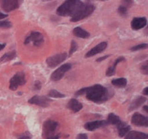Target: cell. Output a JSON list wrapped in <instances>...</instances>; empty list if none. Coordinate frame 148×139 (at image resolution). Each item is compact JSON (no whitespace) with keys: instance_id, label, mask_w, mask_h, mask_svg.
<instances>
[{"instance_id":"6da1fadb","label":"cell","mask_w":148,"mask_h":139,"mask_svg":"<svg viewBox=\"0 0 148 139\" xmlns=\"http://www.w3.org/2000/svg\"><path fill=\"white\" fill-rule=\"evenodd\" d=\"M87 99L96 103H102L111 98L109 91L100 84H96L92 86L86 87V94Z\"/></svg>"},{"instance_id":"7a4b0ae2","label":"cell","mask_w":148,"mask_h":139,"mask_svg":"<svg viewBox=\"0 0 148 139\" xmlns=\"http://www.w3.org/2000/svg\"><path fill=\"white\" fill-rule=\"evenodd\" d=\"M82 2L78 0H68L65 1L57 10V14L59 16H71L75 14L76 11L82 5Z\"/></svg>"},{"instance_id":"3957f363","label":"cell","mask_w":148,"mask_h":139,"mask_svg":"<svg viewBox=\"0 0 148 139\" xmlns=\"http://www.w3.org/2000/svg\"><path fill=\"white\" fill-rule=\"evenodd\" d=\"M95 10V6L91 3H82L80 8L76 11V13L71 18V21L77 22L83 20L89 15H91Z\"/></svg>"},{"instance_id":"277c9868","label":"cell","mask_w":148,"mask_h":139,"mask_svg":"<svg viewBox=\"0 0 148 139\" xmlns=\"http://www.w3.org/2000/svg\"><path fill=\"white\" fill-rule=\"evenodd\" d=\"M26 83V78L24 72H19L11 78L10 80V89L11 91H16L20 86Z\"/></svg>"},{"instance_id":"5b68a950","label":"cell","mask_w":148,"mask_h":139,"mask_svg":"<svg viewBox=\"0 0 148 139\" xmlns=\"http://www.w3.org/2000/svg\"><path fill=\"white\" fill-rule=\"evenodd\" d=\"M67 57V53H60V54H55L53 56H51L46 59V64L49 68H54L61 64L63 62H64Z\"/></svg>"},{"instance_id":"8992f818","label":"cell","mask_w":148,"mask_h":139,"mask_svg":"<svg viewBox=\"0 0 148 139\" xmlns=\"http://www.w3.org/2000/svg\"><path fill=\"white\" fill-rule=\"evenodd\" d=\"M43 42H44V38L42 33L38 32H32L25 39L24 44H29L30 43H33L35 46H39L42 44Z\"/></svg>"},{"instance_id":"52a82bcc","label":"cell","mask_w":148,"mask_h":139,"mask_svg":"<svg viewBox=\"0 0 148 139\" xmlns=\"http://www.w3.org/2000/svg\"><path fill=\"white\" fill-rule=\"evenodd\" d=\"M71 68V64H64L55 70L51 75V80L53 81H58L65 75V73Z\"/></svg>"},{"instance_id":"ba28073f","label":"cell","mask_w":148,"mask_h":139,"mask_svg":"<svg viewBox=\"0 0 148 139\" xmlns=\"http://www.w3.org/2000/svg\"><path fill=\"white\" fill-rule=\"evenodd\" d=\"M58 123L54 120H47L43 124V134L47 138L52 136V134L57 130Z\"/></svg>"},{"instance_id":"9c48e42d","label":"cell","mask_w":148,"mask_h":139,"mask_svg":"<svg viewBox=\"0 0 148 139\" xmlns=\"http://www.w3.org/2000/svg\"><path fill=\"white\" fill-rule=\"evenodd\" d=\"M0 6L5 12H10L19 7V1L16 0H2Z\"/></svg>"},{"instance_id":"30bf717a","label":"cell","mask_w":148,"mask_h":139,"mask_svg":"<svg viewBox=\"0 0 148 139\" xmlns=\"http://www.w3.org/2000/svg\"><path fill=\"white\" fill-rule=\"evenodd\" d=\"M49 102H51V99L46 96H38V95L32 97L28 101V103L30 104H36L41 107H47L49 104Z\"/></svg>"},{"instance_id":"8fae6325","label":"cell","mask_w":148,"mask_h":139,"mask_svg":"<svg viewBox=\"0 0 148 139\" xmlns=\"http://www.w3.org/2000/svg\"><path fill=\"white\" fill-rule=\"evenodd\" d=\"M132 123L138 127H147L148 119L140 113H135L132 117Z\"/></svg>"},{"instance_id":"7c38bea8","label":"cell","mask_w":148,"mask_h":139,"mask_svg":"<svg viewBox=\"0 0 148 139\" xmlns=\"http://www.w3.org/2000/svg\"><path fill=\"white\" fill-rule=\"evenodd\" d=\"M107 46H108V43L106 42H102V43H99L98 45H97L93 48L91 49L88 53H86V57H90L94 56L96 54H100L103 50H105Z\"/></svg>"},{"instance_id":"4fadbf2b","label":"cell","mask_w":148,"mask_h":139,"mask_svg":"<svg viewBox=\"0 0 148 139\" xmlns=\"http://www.w3.org/2000/svg\"><path fill=\"white\" fill-rule=\"evenodd\" d=\"M147 21L146 17H135L131 22V27L133 30H139L147 25Z\"/></svg>"},{"instance_id":"5bb4252c","label":"cell","mask_w":148,"mask_h":139,"mask_svg":"<svg viewBox=\"0 0 148 139\" xmlns=\"http://www.w3.org/2000/svg\"><path fill=\"white\" fill-rule=\"evenodd\" d=\"M107 125V122L104 120H97L92 121V122H88L84 125V127L89 131H92L97 130V129L104 127Z\"/></svg>"},{"instance_id":"9a60e30c","label":"cell","mask_w":148,"mask_h":139,"mask_svg":"<svg viewBox=\"0 0 148 139\" xmlns=\"http://www.w3.org/2000/svg\"><path fill=\"white\" fill-rule=\"evenodd\" d=\"M148 135L145 133L140 132V131H129L125 135V139H147Z\"/></svg>"},{"instance_id":"2e32d148","label":"cell","mask_w":148,"mask_h":139,"mask_svg":"<svg viewBox=\"0 0 148 139\" xmlns=\"http://www.w3.org/2000/svg\"><path fill=\"white\" fill-rule=\"evenodd\" d=\"M82 107H83L82 104L81 102H78V100L75 98L71 99L69 102H68V104H67V108L70 109L73 112H79L82 109Z\"/></svg>"},{"instance_id":"e0dca14e","label":"cell","mask_w":148,"mask_h":139,"mask_svg":"<svg viewBox=\"0 0 148 139\" xmlns=\"http://www.w3.org/2000/svg\"><path fill=\"white\" fill-rule=\"evenodd\" d=\"M117 127H118V131H119V134L120 137L125 136L129 131H130V126L127 125L126 123L120 121L118 124H117Z\"/></svg>"},{"instance_id":"ac0fdd59","label":"cell","mask_w":148,"mask_h":139,"mask_svg":"<svg viewBox=\"0 0 148 139\" xmlns=\"http://www.w3.org/2000/svg\"><path fill=\"white\" fill-rule=\"evenodd\" d=\"M146 101H147V99L144 97H139L138 98H136L135 101L132 102V104H130V106L129 108V111L131 112V111H133V110L140 108Z\"/></svg>"},{"instance_id":"d6986e66","label":"cell","mask_w":148,"mask_h":139,"mask_svg":"<svg viewBox=\"0 0 148 139\" xmlns=\"http://www.w3.org/2000/svg\"><path fill=\"white\" fill-rule=\"evenodd\" d=\"M73 35L78 38H82V39H86V38L89 37V32L82 28L81 27H76L73 29Z\"/></svg>"},{"instance_id":"ffe728a7","label":"cell","mask_w":148,"mask_h":139,"mask_svg":"<svg viewBox=\"0 0 148 139\" xmlns=\"http://www.w3.org/2000/svg\"><path fill=\"white\" fill-rule=\"evenodd\" d=\"M125 61V57H119L118 59H116V61L114 62V64L112 66H110L108 68L107 70V72H106V75H108V76H111V75H114V73H115V71H116V67H117V65L119 64V62H124Z\"/></svg>"},{"instance_id":"44dd1931","label":"cell","mask_w":148,"mask_h":139,"mask_svg":"<svg viewBox=\"0 0 148 139\" xmlns=\"http://www.w3.org/2000/svg\"><path fill=\"white\" fill-rule=\"evenodd\" d=\"M16 53L15 50H12L10 52H7L5 53L4 55L0 57V63L2 62H9V61H11L16 57Z\"/></svg>"},{"instance_id":"7402d4cb","label":"cell","mask_w":148,"mask_h":139,"mask_svg":"<svg viewBox=\"0 0 148 139\" xmlns=\"http://www.w3.org/2000/svg\"><path fill=\"white\" fill-rule=\"evenodd\" d=\"M121 121L120 118L116 115L114 113H110L108 115V120H107V124H112V125H117L118 123Z\"/></svg>"},{"instance_id":"603a6c76","label":"cell","mask_w":148,"mask_h":139,"mask_svg":"<svg viewBox=\"0 0 148 139\" xmlns=\"http://www.w3.org/2000/svg\"><path fill=\"white\" fill-rule=\"evenodd\" d=\"M111 83L115 86L118 87H125L127 85V80L125 78H119V79H114L111 81Z\"/></svg>"},{"instance_id":"cb8c5ba5","label":"cell","mask_w":148,"mask_h":139,"mask_svg":"<svg viewBox=\"0 0 148 139\" xmlns=\"http://www.w3.org/2000/svg\"><path fill=\"white\" fill-rule=\"evenodd\" d=\"M49 97H51V98H64V94L60 93L59 91H56V90H52L49 93Z\"/></svg>"},{"instance_id":"d4e9b609","label":"cell","mask_w":148,"mask_h":139,"mask_svg":"<svg viewBox=\"0 0 148 139\" xmlns=\"http://www.w3.org/2000/svg\"><path fill=\"white\" fill-rule=\"evenodd\" d=\"M140 70H141V72L143 73L144 75H147L148 74V62L146 61L141 64L140 66Z\"/></svg>"},{"instance_id":"484cf974","label":"cell","mask_w":148,"mask_h":139,"mask_svg":"<svg viewBox=\"0 0 148 139\" xmlns=\"http://www.w3.org/2000/svg\"><path fill=\"white\" fill-rule=\"evenodd\" d=\"M147 48V43H143V44H140V45L135 46H132V48L130 49L132 51H136L139 50H143V49Z\"/></svg>"},{"instance_id":"4316f807","label":"cell","mask_w":148,"mask_h":139,"mask_svg":"<svg viewBox=\"0 0 148 139\" xmlns=\"http://www.w3.org/2000/svg\"><path fill=\"white\" fill-rule=\"evenodd\" d=\"M78 49V45L77 43L75 42V41H71V48H70V52H69V55H72Z\"/></svg>"},{"instance_id":"83f0119b","label":"cell","mask_w":148,"mask_h":139,"mask_svg":"<svg viewBox=\"0 0 148 139\" xmlns=\"http://www.w3.org/2000/svg\"><path fill=\"white\" fill-rule=\"evenodd\" d=\"M12 24L10 21H0V28H11Z\"/></svg>"},{"instance_id":"f1b7e54d","label":"cell","mask_w":148,"mask_h":139,"mask_svg":"<svg viewBox=\"0 0 148 139\" xmlns=\"http://www.w3.org/2000/svg\"><path fill=\"white\" fill-rule=\"evenodd\" d=\"M119 13L122 16H125L127 14V7L125 6H120L119 7Z\"/></svg>"},{"instance_id":"f546056e","label":"cell","mask_w":148,"mask_h":139,"mask_svg":"<svg viewBox=\"0 0 148 139\" xmlns=\"http://www.w3.org/2000/svg\"><path fill=\"white\" fill-rule=\"evenodd\" d=\"M41 87H42V84L39 81H35V84H34V89L36 90V91H38L40 90Z\"/></svg>"},{"instance_id":"4dcf8cb0","label":"cell","mask_w":148,"mask_h":139,"mask_svg":"<svg viewBox=\"0 0 148 139\" xmlns=\"http://www.w3.org/2000/svg\"><path fill=\"white\" fill-rule=\"evenodd\" d=\"M76 139H88V137L86 134H79L76 137Z\"/></svg>"},{"instance_id":"1f68e13d","label":"cell","mask_w":148,"mask_h":139,"mask_svg":"<svg viewBox=\"0 0 148 139\" xmlns=\"http://www.w3.org/2000/svg\"><path fill=\"white\" fill-rule=\"evenodd\" d=\"M110 57V55H106V56H103V57H100V58H98L97 60V62H102V61H103V60H105V59H107L108 57Z\"/></svg>"},{"instance_id":"d6a6232c","label":"cell","mask_w":148,"mask_h":139,"mask_svg":"<svg viewBox=\"0 0 148 139\" xmlns=\"http://www.w3.org/2000/svg\"><path fill=\"white\" fill-rule=\"evenodd\" d=\"M46 139H59V135H52L48 137Z\"/></svg>"},{"instance_id":"836d02e7","label":"cell","mask_w":148,"mask_h":139,"mask_svg":"<svg viewBox=\"0 0 148 139\" xmlns=\"http://www.w3.org/2000/svg\"><path fill=\"white\" fill-rule=\"evenodd\" d=\"M5 17H7V15L6 14H4L3 13H1L0 12V20H2L3 18H5Z\"/></svg>"},{"instance_id":"e575fe53","label":"cell","mask_w":148,"mask_h":139,"mask_svg":"<svg viewBox=\"0 0 148 139\" xmlns=\"http://www.w3.org/2000/svg\"><path fill=\"white\" fill-rule=\"evenodd\" d=\"M147 91H148V88L147 87H146L145 89H144V90H143V94H144V95H147L148 94V92H147Z\"/></svg>"},{"instance_id":"d590c367","label":"cell","mask_w":148,"mask_h":139,"mask_svg":"<svg viewBox=\"0 0 148 139\" xmlns=\"http://www.w3.org/2000/svg\"><path fill=\"white\" fill-rule=\"evenodd\" d=\"M5 43H4V44H0V51L5 48Z\"/></svg>"},{"instance_id":"8d00e7d4","label":"cell","mask_w":148,"mask_h":139,"mask_svg":"<svg viewBox=\"0 0 148 139\" xmlns=\"http://www.w3.org/2000/svg\"><path fill=\"white\" fill-rule=\"evenodd\" d=\"M19 139H31L29 136H27V135H24V136H22L21 138H20Z\"/></svg>"},{"instance_id":"74e56055","label":"cell","mask_w":148,"mask_h":139,"mask_svg":"<svg viewBox=\"0 0 148 139\" xmlns=\"http://www.w3.org/2000/svg\"><path fill=\"white\" fill-rule=\"evenodd\" d=\"M148 107L147 106V105H144V106H143V109H144V111H145L146 112H148Z\"/></svg>"}]
</instances>
